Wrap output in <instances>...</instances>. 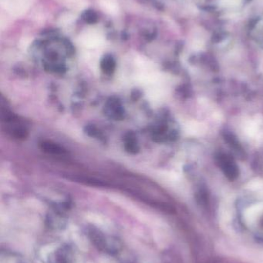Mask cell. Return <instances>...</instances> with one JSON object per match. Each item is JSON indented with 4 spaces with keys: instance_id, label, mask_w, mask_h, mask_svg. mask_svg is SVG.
<instances>
[{
    "instance_id": "3957f363",
    "label": "cell",
    "mask_w": 263,
    "mask_h": 263,
    "mask_svg": "<svg viewBox=\"0 0 263 263\" xmlns=\"http://www.w3.org/2000/svg\"><path fill=\"white\" fill-rule=\"evenodd\" d=\"M0 263H33L23 255L13 251L2 250L0 253Z\"/></svg>"
},
{
    "instance_id": "277c9868",
    "label": "cell",
    "mask_w": 263,
    "mask_h": 263,
    "mask_svg": "<svg viewBox=\"0 0 263 263\" xmlns=\"http://www.w3.org/2000/svg\"><path fill=\"white\" fill-rule=\"evenodd\" d=\"M42 147L43 149H44V151H46V152H48V153H53V154H65V151H64V149L60 147L59 145H57L54 143H51V142H43L42 143Z\"/></svg>"
},
{
    "instance_id": "5b68a950",
    "label": "cell",
    "mask_w": 263,
    "mask_h": 263,
    "mask_svg": "<svg viewBox=\"0 0 263 263\" xmlns=\"http://www.w3.org/2000/svg\"><path fill=\"white\" fill-rule=\"evenodd\" d=\"M104 69L106 71H112L114 68V62L112 57H108L104 60Z\"/></svg>"
},
{
    "instance_id": "6da1fadb",
    "label": "cell",
    "mask_w": 263,
    "mask_h": 263,
    "mask_svg": "<svg viewBox=\"0 0 263 263\" xmlns=\"http://www.w3.org/2000/svg\"><path fill=\"white\" fill-rule=\"evenodd\" d=\"M85 233L93 246L104 253L114 256L118 254L122 249L123 244L121 240L96 227H88Z\"/></svg>"
},
{
    "instance_id": "7a4b0ae2",
    "label": "cell",
    "mask_w": 263,
    "mask_h": 263,
    "mask_svg": "<svg viewBox=\"0 0 263 263\" xmlns=\"http://www.w3.org/2000/svg\"><path fill=\"white\" fill-rule=\"evenodd\" d=\"M74 252L67 243H60L53 247L46 258V263H73Z\"/></svg>"
}]
</instances>
